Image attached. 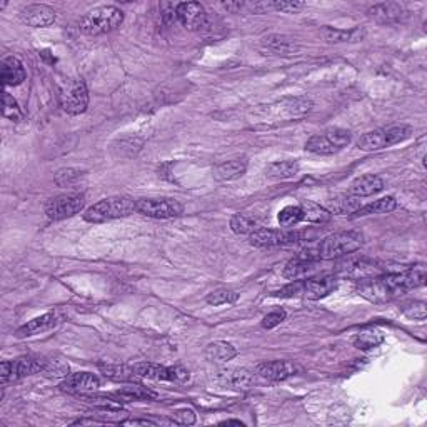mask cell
Wrapping results in <instances>:
<instances>
[{
  "instance_id": "1",
  "label": "cell",
  "mask_w": 427,
  "mask_h": 427,
  "mask_svg": "<svg viewBox=\"0 0 427 427\" xmlns=\"http://www.w3.org/2000/svg\"><path fill=\"white\" fill-rule=\"evenodd\" d=\"M137 212V201L117 195V197H107L99 201L85 210L84 219L91 224H102L113 219L127 217V215Z\"/></svg>"
},
{
  "instance_id": "29",
  "label": "cell",
  "mask_w": 427,
  "mask_h": 427,
  "mask_svg": "<svg viewBox=\"0 0 427 427\" xmlns=\"http://www.w3.org/2000/svg\"><path fill=\"white\" fill-rule=\"evenodd\" d=\"M100 372L104 374L107 379H112L116 382H136L140 379L134 371L132 365L125 364H99Z\"/></svg>"
},
{
  "instance_id": "37",
  "label": "cell",
  "mask_w": 427,
  "mask_h": 427,
  "mask_svg": "<svg viewBox=\"0 0 427 427\" xmlns=\"http://www.w3.org/2000/svg\"><path fill=\"white\" fill-rule=\"evenodd\" d=\"M222 381L224 384H227L229 388L234 389H249L252 385V381H254V377L251 376V372L244 371V369H235V371H229V372H222Z\"/></svg>"
},
{
  "instance_id": "3",
  "label": "cell",
  "mask_w": 427,
  "mask_h": 427,
  "mask_svg": "<svg viewBox=\"0 0 427 427\" xmlns=\"http://www.w3.org/2000/svg\"><path fill=\"white\" fill-rule=\"evenodd\" d=\"M410 136H412V127L409 125H390V127H382L361 136V139L357 140V147L365 152H374V150L401 144Z\"/></svg>"
},
{
  "instance_id": "31",
  "label": "cell",
  "mask_w": 427,
  "mask_h": 427,
  "mask_svg": "<svg viewBox=\"0 0 427 427\" xmlns=\"http://www.w3.org/2000/svg\"><path fill=\"white\" fill-rule=\"evenodd\" d=\"M264 46L272 54L278 55H292L299 51L298 42L294 39L284 37V35H272V37H267Z\"/></svg>"
},
{
  "instance_id": "40",
  "label": "cell",
  "mask_w": 427,
  "mask_h": 427,
  "mask_svg": "<svg viewBox=\"0 0 427 427\" xmlns=\"http://www.w3.org/2000/svg\"><path fill=\"white\" fill-rule=\"evenodd\" d=\"M237 299L239 294L233 289H217V291L210 292L206 300L209 306H224V304L237 302Z\"/></svg>"
},
{
  "instance_id": "34",
  "label": "cell",
  "mask_w": 427,
  "mask_h": 427,
  "mask_svg": "<svg viewBox=\"0 0 427 427\" xmlns=\"http://www.w3.org/2000/svg\"><path fill=\"white\" fill-rule=\"evenodd\" d=\"M397 207V201L389 195V197H382L379 201L372 202V204L367 206H361L357 209V212L354 214V217H365V215H372V214H388L392 212L394 209Z\"/></svg>"
},
{
  "instance_id": "50",
  "label": "cell",
  "mask_w": 427,
  "mask_h": 427,
  "mask_svg": "<svg viewBox=\"0 0 427 427\" xmlns=\"http://www.w3.org/2000/svg\"><path fill=\"white\" fill-rule=\"evenodd\" d=\"M119 424L122 426H157V422L150 421V419H129V421H120Z\"/></svg>"
},
{
  "instance_id": "43",
  "label": "cell",
  "mask_w": 427,
  "mask_h": 427,
  "mask_svg": "<svg viewBox=\"0 0 427 427\" xmlns=\"http://www.w3.org/2000/svg\"><path fill=\"white\" fill-rule=\"evenodd\" d=\"M402 312L414 320H424L427 317V306L422 300H410L402 306Z\"/></svg>"
},
{
  "instance_id": "16",
  "label": "cell",
  "mask_w": 427,
  "mask_h": 427,
  "mask_svg": "<svg viewBox=\"0 0 427 427\" xmlns=\"http://www.w3.org/2000/svg\"><path fill=\"white\" fill-rule=\"evenodd\" d=\"M60 390L67 394H77V396H84V394H92L100 388V381L97 379L93 374L89 372H77L72 376L64 377L60 382Z\"/></svg>"
},
{
  "instance_id": "21",
  "label": "cell",
  "mask_w": 427,
  "mask_h": 427,
  "mask_svg": "<svg viewBox=\"0 0 427 427\" xmlns=\"http://www.w3.org/2000/svg\"><path fill=\"white\" fill-rule=\"evenodd\" d=\"M339 280L334 275H324V278L317 279H309L304 280V298L309 300H320L327 298L329 294L337 289Z\"/></svg>"
},
{
  "instance_id": "46",
  "label": "cell",
  "mask_w": 427,
  "mask_h": 427,
  "mask_svg": "<svg viewBox=\"0 0 427 427\" xmlns=\"http://www.w3.org/2000/svg\"><path fill=\"white\" fill-rule=\"evenodd\" d=\"M304 294V280H292L286 287H282L278 292L280 298H298V296Z\"/></svg>"
},
{
  "instance_id": "48",
  "label": "cell",
  "mask_w": 427,
  "mask_h": 427,
  "mask_svg": "<svg viewBox=\"0 0 427 427\" xmlns=\"http://www.w3.org/2000/svg\"><path fill=\"white\" fill-rule=\"evenodd\" d=\"M172 422L174 424L181 426H192L195 422V414L192 409H179L172 414Z\"/></svg>"
},
{
  "instance_id": "24",
  "label": "cell",
  "mask_w": 427,
  "mask_h": 427,
  "mask_svg": "<svg viewBox=\"0 0 427 427\" xmlns=\"http://www.w3.org/2000/svg\"><path fill=\"white\" fill-rule=\"evenodd\" d=\"M247 170V158L237 157L230 161L222 162L214 169V179L219 182H230L241 179Z\"/></svg>"
},
{
  "instance_id": "45",
  "label": "cell",
  "mask_w": 427,
  "mask_h": 427,
  "mask_svg": "<svg viewBox=\"0 0 427 427\" xmlns=\"http://www.w3.org/2000/svg\"><path fill=\"white\" fill-rule=\"evenodd\" d=\"M286 311H282V309H275V311H272L262 319V327L264 329H274L278 327L279 324H282L284 320H286Z\"/></svg>"
},
{
  "instance_id": "9",
  "label": "cell",
  "mask_w": 427,
  "mask_h": 427,
  "mask_svg": "<svg viewBox=\"0 0 427 427\" xmlns=\"http://www.w3.org/2000/svg\"><path fill=\"white\" fill-rule=\"evenodd\" d=\"M337 272H339L343 278L354 279L356 282L364 279H372V278H379V275L384 274V267L381 266L379 262L365 257H351L345 259L343 262L337 266Z\"/></svg>"
},
{
  "instance_id": "41",
  "label": "cell",
  "mask_w": 427,
  "mask_h": 427,
  "mask_svg": "<svg viewBox=\"0 0 427 427\" xmlns=\"http://www.w3.org/2000/svg\"><path fill=\"white\" fill-rule=\"evenodd\" d=\"M2 113L3 117H7V119L12 122L22 120V109L19 107L17 100H15L7 91H3L2 96Z\"/></svg>"
},
{
  "instance_id": "44",
  "label": "cell",
  "mask_w": 427,
  "mask_h": 427,
  "mask_svg": "<svg viewBox=\"0 0 427 427\" xmlns=\"http://www.w3.org/2000/svg\"><path fill=\"white\" fill-rule=\"evenodd\" d=\"M44 374H47L48 377H67L69 365L64 361H47Z\"/></svg>"
},
{
  "instance_id": "51",
  "label": "cell",
  "mask_w": 427,
  "mask_h": 427,
  "mask_svg": "<svg viewBox=\"0 0 427 427\" xmlns=\"http://www.w3.org/2000/svg\"><path fill=\"white\" fill-rule=\"evenodd\" d=\"M221 426H239V427H242L244 422H241V421H224V422H221Z\"/></svg>"
},
{
  "instance_id": "47",
  "label": "cell",
  "mask_w": 427,
  "mask_h": 427,
  "mask_svg": "<svg viewBox=\"0 0 427 427\" xmlns=\"http://www.w3.org/2000/svg\"><path fill=\"white\" fill-rule=\"evenodd\" d=\"M272 9L280 12H289V14H298L306 7L304 2H298V0H291V2H271Z\"/></svg>"
},
{
  "instance_id": "18",
  "label": "cell",
  "mask_w": 427,
  "mask_h": 427,
  "mask_svg": "<svg viewBox=\"0 0 427 427\" xmlns=\"http://www.w3.org/2000/svg\"><path fill=\"white\" fill-rule=\"evenodd\" d=\"M356 291L361 298H364L365 300H369V302L372 304H382L394 299L392 294L389 292L388 286H385L382 275H379V278L359 280L356 286Z\"/></svg>"
},
{
  "instance_id": "38",
  "label": "cell",
  "mask_w": 427,
  "mask_h": 427,
  "mask_svg": "<svg viewBox=\"0 0 427 427\" xmlns=\"http://www.w3.org/2000/svg\"><path fill=\"white\" fill-rule=\"evenodd\" d=\"M230 229L233 233L239 235H251L254 230H257V222H255L254 217L246 214H234L230 217Z\"/></svg>"
},
{
  "instance_id": "26",
  "label": "cell",
  "mask_w": 427,
  "mask_h": 427,
  "mask_svg": "<svg viewBox=\"0 0 427 427\" xmlns=\"http://www.w3.org/2000/svg\"><path fill=\"white\" fill-rule=\"evenodd\" d=\"M26 69L17 57H6L2 60V84L6 87H14V85H20L26 80Z\"/></svg>"
},
{
  "instance_id": "35",
  "label": "cell",
  "mask_w": 427,
  "mask_h": 427,
  "mask_svg": "<svg viewBox=\"0 0 427 427\" xmlns=\"http://www.w3.org/2000/svg\"><path fill=\"white\" fill-rule=\"evenodd\" d=\"M116 396L119 397L122 402H132V401H152L156 399L157 394L154 392V390L144 388V385L134 384L129 385V388L120 389Z\"/></svg>"
},
{
  "instance_id": "2",
  "label": "cell",
  "mask_w": 427,
  "mask_h": 427,
  "mask_svg": "<svg viewBox=\"0 0 427 427\" xmlns=\"http://www.w3.org/2000/svg\"><path fill=\"white\" fill-rule=\"evenodd\" d=\"M124 22V14L113 6H104L85 14L79 22L80 32L85 35H104L116 30Z\"/></svg>"
},
{
  "instance_id": "4",
  "label": "cell",
  "mask_w": 427,
  "mask_h": 427,
  "mask_svg": "<svg viewBox=\"0 0 427 427\" xmlns=\"http://www.w3.org/2000/svg\"><path fill=\"white\" fill-rule=\"evenodd\" d=\"M363 234L356 233V230H347V233H337L331 234L322 239V242L317 247V254L320 259L331 260L339 259L344 255L352 254L363 246Z\"/></svg>"
},
{
  "instance_id": "5",
  "label": "cell",
  "mask_w": 427,
  "mask_h": 427,
  "mask_svg": "<svg viewBox=\"0 0 427 427\" xmlns=\"http://www.w3.org/2000/svg\"><path fill=\"white\" fill-rule=\"evenodd\" d=\"M349 142H351V132L349 130L332 127L322 134L312 136L306 142V150L317 154V156H332V154L340 152L344 147H347Z\"/></svg>"
},
{
  "instance_id": "27",
  "label": "cell",
  "mask_w": 427,
  "mask_h": 427,
  "mask_svg": "<svg viewBox=\"0 0 427 427\" xmlns=\"http://www.w3.org/2000/svg\"><path fill=\"white\" fill-rule=\"evenodd\" d=\"M235 356H237V349L230 343H226V340L210 343L204 351L206 359L214 364H226L229 363V361H233Z\"/></svg>"
},
{
  "instance_id": "39",
  "label": "cell",
  "mask_w": 427,
  "mask_h": 427,
  "mask_svg": "<svg viewBox=\"0 0 427 427\" xmlns=\"http://www.w3.org/2000/svg\"><path fill=\"white\" fill-rule=\"evenodd\" d=\"M278 221L282 229H294V226H298L299 222L304 221L302 209H300V206L284 207L278 215Z\"/></svg>"
},
{
  "instance_id": "28",
  "label": "cell",
  "mask_w": 427,
  "mask_h": 427,
  "mask_svg": "<svg viewBox=\"0 0 427 427\" xmlns=\"http://www.w3.org/2000/svg\"><path fill=\"white\" fill-rule=\"evenodd\" d=\"M359 207V197H354L351 194H337L334 197L329 199L327 204H325V209H327L329 212L337 215H354Z\"/></svg>"
},
{
  "instance_id": "11",
  "label": "cell",
  "mask_w": 427,
  "mask_h": 427,
  "mask_svg": "<svg viewBox=\"0 0 427 427\" xmlns=\"http://www.w3.org/2000/svg\"><path fill=\"white\" fill-rule=\"evenodd\" d=\"M85 199L80 194H64L51 199L46 204V215L51 221H64L74 217L84 209Z\"/></svg>"
},
{
  "instance_id": "7",
  "label": "cell",
  "mask_w": 427,
  "mask_h": 427,
  "mask_svg": "<svg viewBox=\"0 0 427 427\" xmlns=\"http://www.w3.org/2000/svg\"><path fill=\"white\" fill-rule=\"evenodd\" d=\"M312 107H314V104H312L309 97H286V99L269 105L266 113H269L272 119L275 120H296L307 116L312 111Z\"/></svg>"
},
{
  "instance_id": "8",
  "label": "cell",
  "mask_w": 427,
  "mask_h": 427,
  "mask_svg": "<svg viewBox=\"0 0 427 427\" xmlns=\"http://www.w3.org/2000/svg\"><path fill=\"white\" fill-rule=\"evenodd\" d=\"M60 107L69 116H80L89 107V91L82 79L71 80L60 92Z\"/></svg>"
},
{
  "instance_id": "23",
  "label": "cell",
  "mask_w": 427,
  "mask_h": 427,
  "mask_svg": "<svg viewBox=\"0 0 427 427\" xmlns=\"http://www.w3.org/2000/svg\"><path fill=\"white\" fill-rule=\"evenodd\" d=\"M60 322H62V317L57 314V312H48V314L35 317V319H32L30 322L22 325V327L17 331V337L19 339H24V337H30L40 334V332H47Z\"/></svg>"
},
{
  "instance_id": "19",
  "label": "cell",
  "mask_w": 427,
  "mask_h": 427,
  "mask_svg": "<svg viewBox=\"0 0 427 427\" xmlns=\"http://www.w3.org/2000/svg\"><path fill=\"white\" fill-rule=\"evenodd\" d=\"M57 15L52 7L44 6V3H35V6H28L20 12V20L27 24L28 27L42 28L48 27L55 22Z\"/></svg>"
},
{
  "instance_id": "17",
  "label": "cell",
  "mask_w": 427,
  "mask_h": 427,
  "mask_svg": "<svg viewBox=\"0 0 427 427\" xmlns=\"http://www.w3.org/2000/svg\"><path fill=\"white\" fill-rule=\"evenodd\" d=\"M177 22L187 30H201L207 24V12L199 2H184L177 6Z\"/></svg>"
},
{
  "instance_id": "30",
  "label": "cell",
  "mask_w": 427,
  "mask_h": 427,
  "mask_svg": "<svg viewBox=\"0 0 427 427\" xmlns=\"http://www.w3.org/2000/svg\"><path fill=\"white\" fill-rule=\"evenodd\" d=\"M385 336L381 329L377 327H367L363 329V331L357 334L356 339H354V344H356L357 349L361 351H371V349L379 347V345L384 343Z\"/></svg>"
},
{
  "instance_id": "20",
  "label": "cell",
  "mask_w": 427,
  "mask_h": 427,
  "mask_svg": "<svg viewBox=\"0 0 427 427\" xmlns=\"http://www.w3.org/2000/svg\"><path fill=\"white\" fill-rule=\"evenodd\" d=\"M298 371H299L298 365L287 363V361H272V363H264L259 365L257 376L264 381L280 382L296 376Z\"/></svg>"
},
{
  "instance_id": "14",
  "label": "cell",
  "mask_w": 427,
  "mask_h": 427,
  "mask_svg": "<svg viewBox=\"0 0 427 427\" xmlns=\"http://www.w3.org/2000/svg\"><path fill=\"white\" fill-rule=\"evenodd\" d=\"M132 367L140 379L181 381V382L189 379V372L182 367H164V365H158L154 363H139L132 365Z\"/></svg>"
},
{
  "instance_id": "36",
  "label": "cell",
  "mask_w": 427,
  "mask_h": 427,
  "mask_svg": "<svg viewBox=\"0 0 427 427\" xmlns=\"http://www.w3.org/2000/svg\"><path fill=\"white\" fill-rule=\"evenodd\" d=\"M324 39L327 42H357L364 37V32L361 28H352V30H339V28L325 27L322 30Z\"/></svg>"
},
{
  "instance_id": "15",
  "label": "cell",
  "mask_w": 427,
  "mask_h": 427,
  "mask_svg": "<svg viewBox=\"0 0 427 427\" xmlns=\"http://www.w3.org/2000/svg\"><path fill=\"white\" fill-rule=\"evenodd\" d=\"M320 257L317 254V251H304L300 252L299 255H296L294 259H291L284 267V278L291 279V280H300L304 279L306 275L311 274L312 271L316 269L317 262H319Z\"/></svg>"
},
{
  "instance_id": "22",
  "label": "cell",
  "mask_w": 427,
  "mask_h": 427,
  "mask_svg": "<svg viewBox=\"0 0 427 427\" xmlns=\"http://www.w3.org/2000/svg\"><path fill=\"white\" fill-rule=\"evenodd\" d=\"M367 14L372 20H376V22H379V24H384L385 26V24L401 22L408 12H406L402 3L382 2V3H376V6L371 7V9L367 10Z\"/></svg>"
},
{
  "instance_id": "33",
  "label": "cell",
  "mask_w": 427,
  "mask_h": 427,
  "mask_svg": "<svg viewBox=\"0 0 427 427\" xmlns=\"http://www.w3.org/2000/svg\"><path fill=\"white\" fill-rule=\"evenodd\" d=\"M300 209H302L304 221L311 224H327L332 219V214L324 206L316 204L312 201H304L300 204Z\"/></svg>"
},
{
  "instance_id": "49",
  "label": "cell",
  "mask_w": 427,
  "mask_h": 427,
  "mask_svg": "<svg viewBox=\"0 0 427 427\" xmlns=\"http://www.w3.org/2000/svg\"><path fill=\"white\" fill-rule=\"evenodd\" d=\"M161 12L165 22H176L177 20V6H174V3H161Z\"/></svg>"
},
{
  "instance_id": "13",
  "label": "cell",
  "mask_w": 427,
  "mask_h": 427,
  "mask_svg": "<svg viewBox=\"0 0 427 427\" xmlns=\"http://www.w3.org/2000/svg\"><path fill=\"white\" fill-rule=\"evenodd\" d=\"M137 212L152 219H172L184 212V206L174 199H139Z\"/></svg>"
},
{
  "instance_id": "6",
  "label": "cell",
  "mask_w": 427,
  "mask_h": 427,
  "mask_svg": "<svg viewBox=\"0 0 427 427\" xmlns=\"http://www.w3.org/2000/svg\"><path fill=\"white\" fill-rule=\"evenodd\" d=\"M47 359L42 357H19L15 361H2L0 364V382L7 384L9 381H19L32 374L44 372Z\"/></svg>"
},
{
  "instance_id": "10",
  "label": "cell",
  "mask_w": 427,
  "mask_h": 427,
  "mask_svg": "<svg viewBox=\"0 0 427 427\" xmlns=\"http://www.w3.org/2000/svg\"><path fill=\"white\" fill-rule=\"evenodd\" d=\"M385 286L392 298L404 294L408 291L424 286L426 282V271L424 269H409L402 272H390V274H382Z\"/></svg>"
},
{
  "instance_id": "12",
  "label": "cell",
  "mask_w": 427,
  "mask_h": 427,
  "mask_svg": "<svg viewBox=\"0 0 427 427\" xmlns=\"http://www.w3.org/2000/svg\"><path fill=\"white\" fill-rule=\"evenodd\" d=\"M302 237V233L292 229H257L249 235V242L254 247H278L299 242Z\"/></svg>"
},
{
  "instance_id": "25",
  "label": "cell",
  "mask_w": 427,
  "mask_h": 427,
  "mask_svg": "<svg viewBox=\"0 0 427 427\" xmlns=\"http://www.w3.org/2000/svg\"><path fill=\"white\" fill-rule=\"evenodd\" d=\"M384 189V181L379 176L367 174V176L357 177L349 187V194L354 197H369V195L379 194Z\"/></svg>"
},
{
  "instance_id": "42",
  "label": "cell",
  "mask_w": 427,
  "mask_h": 427,
  "mask_svg": "<svg viewBox=\"0 0 427 427\" xmlns=\"http://www.w3.org/2000/svg\"><path fill=\"white\" fill-rule=\"evenodd\" d=\"M82 176H84V172L79 169H72V167L60 169L59 172L55 174L54 181L59 187H69V185L75 184L77 181H80V177Z\"/></svg>"
},
{
  "instance_id": "32",
  "label": "cell",
  "mask_w": 427,
  "mask_h": 427,
  "mask_svg": "<svg viewBox=\"0 0 427 427\" xmlns=\"http://www.w3.org/2000/svg\"><path fill=\"white\" fill-rule=\"evenodd\" d=\"M299 172V164L294 161H279L272 162L267 167L266 176L274 181H286V179H292L298 176Z\"/></svg>"
}]
</instances>
